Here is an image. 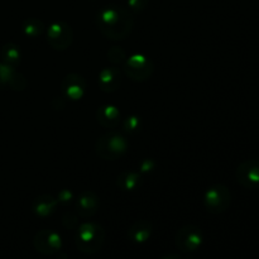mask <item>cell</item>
<instances>
[{
	"label": "cell",
	"instance_id": "1",
	"mask_svg": "<svg viewBox=\"0 0 259 259\" xmlns=\"http://www.w3.org/2000/svg\"><path fill=\"white\" fill-rule=\"evenodd\" d=\"M96 25L98 29L109 39H124L133 29V15L125 8L109 5L98 13Z\"/></svg>",
	"mask_w": 259,
	"mask_h": 259
},
{
	"label": "cell",
	"instance_id": "2",
	"mask_svg": "<svg viewBox=\"0 0 259 259\" xmlns=\"http://www.w3.org/2000/svg\"><path fill=\"white\" fill-rule=\"evenodd\" d=\"M105 242V230L98 223H85L77 229L76 245L85 254H95L103 248Z\"/></svg>",
	"mask_w": 259,
	"mask_h": 259
},
{
	"label": "cell",
	"instance_id": "3",
	"mask_svg": "<svg viewBox=\"0 0 259 259\" xmlns=\"http://www.w3.org/2000/svg\"><path fill=\"white\" fill-rule=\"evenodd\" d=\"M95 149L103 159L114 161L125 153L128 149V141L119 132H109L98 139Z\"/></svg>",
	"mask_w": 259,
	"mask_h": 259
},
{
	"label": "cell",
	"instance_id": "4",
	"mask_svg": "<svg viewBox=\"0 0 259 259\" xmlns=\"http://www.w3.org/2000/svg\"><path fill=\"white\" fill-rule=\"evenodd\" d=\"M232 201V195L225 185L218 184L210 187L204 196L205 207L211 214H222L229 207Z\"/></svg>",
	"mask_w": 259,
	"mask_h": 259
},
{
	"label": "cell",
	"instance_id": "5",
	"mask_svg": "<svg viewBox=\"0 0 259 259\" xmlns=\"http://www.w3.org/2000/svg\"><path fill=\"white\" fill-rule=\"evenodd\" d=\"M204 240V235L196 225H185L175 235V244L181 252L192 253L199 249Z\"/></svg>",
	"mask_w": 259,
	"mask_h": 259
},
{
	"label": "cell",
	"instance_id": "6",
	"mask_svg": "<svg viewBox=\"0 0 259 259\" xmlns=\"http://www.w3.org/2000/svg\"><path fill=\"white\" fill-rule=\"evenodd\" d=\"M47 40L56 50H66L73 40L72 28L65 22H55L48 27Z\"/></svg>",
	"mask_w": 259,
	"mask_h": 259
},
{
	"label": "cell",
	"instance_id": "7",
	"mask_svg": "<svg viewBox=\"0 0 259 259\" xmlns=\"http://www.w3.org/2000/svg\"><path fill=\"white\" fill-rule=\"evenodd\" d=\"M33 245L37 252L45 255H52L60 252L61 247H62V240H61L60 235L53 230L43 229L35 234L34 239H33Z\"/></svg>",
	"mask_w": 259,
	"mask_h": 259
},
{
	"label": "cell",
	"instance_id": "8",
	"mask_svg": "<svg viewBox=\"0 0 259 259\" xmlns=\"http://www.w3.org/2000/svg\"><path fill=\"white\" fill-rule=\"evenodd\" d=\"M235 177L245 189H259V162L249 159L240 163L235 171Z\"/></svg>",
	"mask_w": 259,
	"mask_h": 259
},
{
	"label": "cell",
	"instance_id": "9",
	"mask_svg": "<svg viewBox=\"0 0 259 259\" xmlns=\"http://www.w3.org/2000/svg\"><path fill=\"white\" fill-rule=\"evenodd\" d=\"M125 73L133 80L143 81L147 80L153 72V65L151 60L142 55H134L126 61L125 63Z\"/></svg>",
	"mask_w": 259,
	"mask_h": 259
},
{
	"label": "cell",
	"instance_id": "10",
	"mask_svg": "<svg viewBox=\"0 0 259 259\" xmlns=\"http://www.w3.org/2000/svg\"><path fill=\"white\" fill-rule=\"evenodd\" d=\"M61 89H62L66 98L71 99V100H80L83 94H85L86 83L85 80L80 75L70 73V75L63 78Z\"/></svg>",
	"mask_w": 259,
	"mask_h": 259
},
{
	"label": "cell",
	"instance_id": "11",
	"mask_svg": "<svg viewBox=\"0 0 259 259\" xmlns=\"http://www.w3.org/2000/svg\"><path fill=\"white\" fill-rule=\"evenodd\" d=\"M121 83V75L120 71L115 67L104 68L99 75V85L101 90L106 93H113L118 90Z\"/></svg>",
	"mask_w": 259,
	"mask_h": 259
},
{
	"label": "cell",
	"instance_id": "12",
	"mask_svg": "<svg viewBox=\"0 0 259 259\" xmlns=\"http://www.w3.org/2000/svg\"><path fill=\"white\" fill-rule=\"evenodd\" d=\"M99 209V197L93 191H85L77 199V211L81 217L90 218Z\"/></svg>",
	"mask_w": 259,
	"mask_h": 259
},
{
	"label": "cell",
	"instance_id": "13",
	"mask_svg": "<svg viewBox=\"0 0 259 259\" xmlns=\"http://www.w3.org/2000/svg\"><path fill=\"white\" fill-rule=\"evenodd\" d=\"M152 224L147 220H138L131 227L128 232L129 239L136 244H143L151 238Z\"/></svg>",
	"mask_w": 259,
	"mask_h": 259
},
{
	"label": "cell",
	"instance_id": "14",
	"mask_svg": "<svg viewBox=\"0 0 259 259\" xmlns=\"http://www.w3.org/2000/svg\"><path fill=\"white\" fill-rule=\"evenodd\" d=\"M96 118H98V121L103 126L114 128L120 121V113H119V110L115 106L104 105L99 108L98 113H96Z\"/></svg>",
	"mask_w": 259,
	"mask_h": 259
},
{
	"label": "cell",
	"instance_id": "15",
	"mask_svg": "<svg viewBox=\"0 0 259 259\" xmlns=\"http://www.w3.org/2000/svg\"><path fill=\"white\" fill-rule=\"evenodd\" d=\"M56 206V201L48 195H42L37 197L33 205V210L38 217H48L53 212Z\"/></svg>",
	"mask_w": 259,
	"mask_h": 259
},
{
	"label": "cell",
	"instance_id": "16",
	"mask_svg": "<svg viewBox=\"0 0 259 259\" xmlns=\"http://www.w3.org/2000/svg\"><path fill=\"white\" fill-rule=\"evenodd\" d=\"M18 75L14 71V68L9 65H5V63H0V88L4 85H10V88L20 90V86L18 85Z\"/></svg>",
	"mask_w": 259,
	"mask_h": 259
},
{
	"label": "cell",
	"instance_id": "17",
	"mask_svg": "<svg viewBox=\"0 0 259 259\" xmlns=\"http://www.w3.org/2000/svg\"><path fill=\"white\" fill-rule=\"evenodd\" d=\"M0 57H2L3 63L13 67L20 60L19 47L17 45H13V43H8V45L3 46L2 50H0Z\"/></svg>",
	"mask_w": 259,
	"mask_h": 259
},
{
	"label": "cell",
	"instance_id": "18",
	"mask_svg": "<svg viewBox=\"0 0 259 259\" xmlns=\"http://www.w3.org/2000/svg\"><path fill=\"white\" fill-rule=\"evenodd\" d=\"M141 184V176L137 172L125 171L118 177V185L125 191H133Z\"/></svg>",
	"mask_w": 259,
	"mask_h": 259
},
{
	"label": "cell",
	"instance_id": "19",
	"mask_svg": "<svg viewBox=\"0 0 259 259\" xmlns=\"http://www.w3.org/2000/svg\"><path fill=\"white\" fill-rule=\"evenodd\" d=\"M43 29H45L43 23L39 19H35V18H29V19H27L23 23V32L27 35H29V37L40 35Z\"/></svg>",
	"mask_w": 259,
	"mask_h": 259
},
{
	"label": "cell",
	"instance_id": "20",
	"mask_svg": "<svg viewBox=\"0 0 259 259\" xmlns=\"http://www.w3.org/2000/svg\"><path fill=\"white\" fill-rule=\"evenodd\" d=\"M148 0H128V5L131 12L141 13L146 9Z\"/></svg>",
	"mask_w": 259,
	"mask_h": 259
},
{
	"label": "cell",
	"instance_id": "21",
	"mask_svg": "<svg viewBox=\"0 0 259 259\" xmlns=\"http://www.w3.org/2000/svg\"><path fill=\"white\" fill-rule=\"evenodd\" d=\"M139 126V120L137 118H128L125 123L126 131H137Z\"/></svg>",
	"mask_w": 259,
	"mask_h": 259
},
{
	"label": "cell",
	"instance_id": "22",
	"mask_svg": "<svg viewBox=\"0 0 259 259\" xmlns=\"http://www.w3.org/2000/svg\"><path fill=\"white\" fill-rule=\"evenodd\" d=\"M162 259H181V257L177 254H167V255H164Z\"/></svg>",
	"mask_w": 259,
	"mask_h": 259
}]
</instances>
